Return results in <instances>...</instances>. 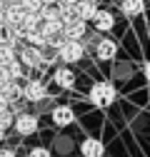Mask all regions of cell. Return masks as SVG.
I'll use <instances>...</instances> for the list:
<instances>
[{
	"label": "cell",
	"mask_w": 150,
	"mask_h": 157,
	"mask_svg": "<svg viewBox=\"0 0 150 157\" xmlns=\"http://www.w3.org/2000/svg\"><path fill=\"white\" fill-rule=\"evenodd\" d=\"M115 97H118V92H115V87H112L110 82H95L90 87V102L95 105V107H110L112 102H115Z\"/></svg>",
	"instance_id": "6da1fadb"
},
{
	"label": "cell",
	"mask_w": 150,
	"mask_h": 157,
	"mask_svg": "<svg viewBox=\"0 0 150 157\" xmlns=\"http://www.w3.org/2000/svg\"><path fill=\"white\" fill-rule=\"evenodd\" d=\"M85 55V48H83V40H65L58 50V57L65 63V65H73V63H78L80 57Z\"/></svg>",
	"instance_id": "7a4b0ae2"
},
{
	"label": "cell",
	"mask_w": 150,
	"mask_h": 157,
	"mask_svg": "<svg viewBox=\"0 0 150 157\" xmlns=\"http://www.w3.org/2000/svg\"><path fill=\"white\" fill-rule=\"evenodd\" d=\"M18 60H20L25 67H40L43 65V50L38 45H23L20 52H18Z\"/></svg>",
	"instance_id": "3957f363"
},
{
	"label": "cell",
	"mask_w": 150,
	"mask_h": 157,
	"mask_svg": "<svg viewBox=\"0 0 150 157\" xmlns=\"http://www.w3.org/2000/svg\"><path fill=\"white\" fill-rule=\"evenodd\" d=\"M15 130H18V135H35L38 132V115H33V112H20L15 117Z\"/></svg>",
	"instance_id": "277c9868"
},
{
	"label": "cell",
	"mask_w": 150,
	"mask_h": 157,
	"mask_svg": "<svg viewBox=\"0 0 150 157\" xmlns=\"http://www.w3.org/2000/svg\"><path fill=\"white\" fill-rule=\"evenodd\" d=\"M45 85L40 82V80H28L25 82V87H23V97L28 102H43L45 100Z\"/></svg>",
	"instance_id": "5b68a950"
},
{
	"label": "cell",
	"mask_w": 150,
	"mask_h": 157,
	"mask_svg": "<svg viewBox=\"0 0 150 157\" xmlns=\"http://www.w3.org/2000/svg\"><path fill=\"white\" fill-rule=\"evenodd\" d=\"M50 115H53V122L58 125V127H68V125L75 122V112H73V107H68V105H55V107L50 110Z\"/></svg>",
	"instance_id": "8992f818"
},
{
	"label": "cell",
	"mask_w": 150,
	"mask_h": 157,
	"mask_svg": "<svg viewBox=\"0 0 150 157\" xmlns=\"http://www.w3.org/2000/svg\"><path fill=\"white\" fill-rule=\"evenodd\" d=\"M23 17H25V8L20 3H8L5 5V25L8 28L23 25Z\"/></svg>",
	"instance_id": "52a82bcc"
},
{
	"label": "cell",
	"mask_w": 150,
	"mask_h": 157,
	"mask_svg": "<svg viewBox=\"0 0 150 157\" xmlns=\"http://www.w3.org/2000/svg\"><path fill=\"white\" fill-rule=\"evenodd\" d=\"M80 152H83V157H103L105 147H103V142L98 137H85L80 142Z\"/></svg>",
	"instance_id": "ba28073f"
},
{
	"label": "cell",
	"mask_w": 150,
	"mask_h": 157,
	"mask_svg": "<svg viewBox=\"0 0 150 157\" xmlns=\"http://www.w3.org/2000/svg\"><path fill=\"white\" fill-rule=\"evenodd\" d=\"M63 35L68 37V40H83V37L88 35V28H85V20H73V23H65V30Z\"/></svg>",
	"instance_id": "9c48e42d"
},
{
	"label": "cell",
	"mask_w": 150,
	"mask_h": 157,
	"mask_svg": "<svg viewBox=\"0 0 150 157\" xmlns=\"http://www.w3.org/2000/svg\"><path fill=\"white\" fill-rule=\"evenodd\" d=\"M93 25H95V30L105 33V30H110L112 25H115V17H112L110 10H95V15H93Z\"/></svg>",
	"instance_id": "30bf717a"
},
{
	"label": "cell",
	"mask_w": 150,
	"mask_h": 157,
	"mask_svg": "<svg viewBox=\"0 0 150 157\" xmlns=\"http://www.w3.org/2000/svg\"><path fill=\"white\" fill-rule=\"evenodd\" d=\"M0 92H3V95L8 97V102L13 105L15 100H20V97H23V85L18 82V80H8V82L0 85Z\"/></svg>",
	"instance_id": "8fae6325"
},
{
	"label": "cell",
	"mask_w": 150,
	"mask_h": 157,
	"mask_svg": "<svg viewBox=\"0 0 150 157\" xmlns=\"http://www.w3.org/2000/svg\"><path fill=\"white\" fill-rule=\"evenodd\" d=\"M115 52H118V45L112 43V40H98V45H95V55L100 57V60H112L115 57Z\"/></svg>",
	"instance_id": "7c38bea8"
},
{
	"label": "cell",
	"mask_w": 150,
	"mask_h": 157,
	"mask_svg": "<svg viewBox=\"0 0 150 157\" xmlns=\"http://www.w3.org/2000/svg\"><path fill=\"white\" fill-rule=\"evenodd\" d=\"M75 15L80 17V20H93V15H95V3H93V0H78V3H75Z\"/></svg>",
	"instance_id": "4fadbf2b"
},
{
	"label": "cell",
	"mask_w": 150,
	"mask_h": 157,
	"mask_svg": "<svg viewBox=\"0 0 150 157\" xmlns=\"http://www.w3.org/2000/svg\"><path fill=\"white\" fill-rule=\"evenodd\" d=\"M55 85L58 87H73L75 85V72L70 70V67H58L55 70Z\"/></svg>",
	"instance_id": "5bb4252c"
},
{
	"label": "cell",
	"mask_w": 150,
	"mask_h": 157,
	"mask_svg": "<svg viewBox=\"0 0 150 157\" xmlns=\"http://www.w3.org/2000/svg\"><path fill=\"white\" fill-rule=\"evenodd\" d=\"M120 10L128 17H138L145 10V0H120Z\"/></svg>",
	"instance_id": "9a60e30c"
},
{
	"label": "cell",
	"mask_w": 150,
	"mask_h": 157,
	"mask_svg": "<svg viewBox=\"0 0 150 157\" xmlns=\"http://www.w3.org/2000/svg\"><path fill=\"white\" fill-rule=\"evenodd\" d=\"M25 40H28L30 45L45 48V45H48V35L43 33V28H35V30H25Z\"/></svg>",
	"instance_id": "2e32d148"
},
{
	"label": "cell",
	"mask_w": 150,
	"mask_h": 157,
	"mask_svg": "<svg viewBox=\"0 0 150 157\" xmlns=\"http://www.w3.org/2000/svg\"><path fill=\"white\" fill-rule=\"evenodd\" d=\"M43 33L50 37V35H63V30H65V23L63 20H43Z\"/></svg>",
	"instance_id": "e0dca14e"
},
{
	"label": "cell",
	"mask_w": 150,
	"mask_h": 157,
	"mask_svg": "<svg viewBox=\"0 0 150 157\" xmlns=\"http://www.w3.org/2000/svg\"><path fill=\"white\" fill-rule=\"evenodd\" d=\"M40 25H43V15H40V13H28V10H25L23 28H25V30H35V28H40Z\"/></svg>",
	"instance_id": "ac0fdd59"
},
{
	"label": "cell",
	"mask_w": 150,
	"mask_h": 157,
	"mask_svg": "<svg viewBox=\"0 0 150 157\" xmlns=\"http://www.w3.org/2000/svg\"><path fill=\"white\" fill-rule=\"evenodd\" d=\"M5 67H8V72H10V77H13V80H20V77H23V67H25V65L15 57V60L5 63Z\"/></svg>",
	"instance_id": "d6986e66"
},
{
	"label": "cell",
	"mask_w": 150,
	"mask_h": 157,
	"mask_svg": "<svg viewBox=\"0 0 150 157\" xmlns=\"http://www.w3.org/2000/svg\"><path fill=\"white\" fill-rule=\"evenodd\" d=\"M10 60H15V48L10 45V43H0V63H10Z\"/></svg>",
	"instance_id": "ffe728a7"
},
{
	"label": "cell",
	"mask_w": 150,
	"mask_h": 157,
	"mask_svg": "<svg viewBox=\"0 0 150 157\" xmlns=\"http://www.w3.org/2000/svg\"><path fill=\"white\" fill-rule=\"evenodd\" d=\"M112 75H115L118 80H128V77H133V65L120 63V65H115V67H112Z\"/></svg>",
	"instance_id": "44dd1931"
},
{
	"label": "cell",
	"mask_w": 150,
	"mask_h": 157,
	"mask_svg": "<svg viewBox=\"0 0 150 157\" xmlns=\"http://www.w3.org/2000/svg\"><path fill=\"white\" fill-rule=\"evenodd\" d=\"M15 122V117H13V112L5 107V110H0V130H5L8 132V127Z\"/></svg>",
	"instance_id": "7402d4cb"
},
{
	"label": "cell",
	"mask_w": 150,
	"mask_h": 157,
	"mask_svg": "<svg viewBox=\"0 0 150 157\" xmlns=\"http://www.w3.org/2000/svg\"><path fill=\"white\" fill-rule=\"evenodd\" d=\"M20 5L28 10V13H40V8L45 5L43 0H20Z\"/></svg>",
	"instance_id": "603a6c76"
},
{
	"label": "cell",
	"mask_w": 150,
	"mask_h": 157,
	"mask_svg": "<svg viewBox=\"0 0 150 157\" xmlns=\"http://www.w3.org/2000/svg\"><path fill=\"white\" fill-rule=\"evenodd\" d=\"M28 157H53V152H50L48 147H33Z\"/></svg>",
	"instance_id": "cb8c5ba5"
},
{
	"label": "cell",
	"mask_w": 150,
	"mask_h": 157,
	"mask_svg": "<svg viewBox=\"0 0 150 157\" xmlns=\"http://www.w3.org/2000/svg\"><path fill=\"white\" fill-rule=\"evenodd\" d=\"M8 80H13V77H10V72H8V67H5L3 63H0V85H3V82H8Z\"/></svg>",
	"instance_id": "d4e9b609"
},
{
	"label": "cell",
	"mask_w": 150,
	"mask_h": 157,
	"mask_svg": "<svg viewBox=\"0 0 150 157\" xmlns=\"http://www.w3.org/2000/svg\"><path fill=\"white\" fill-rule=\"evenodd\" d=\"M0 157H15V150H10V147H0Z\"/></svg>",
	"instance_id": "484cf974"
},
{
	"label": "cell",
	"mask_w": 150,
	"mask_h": 157,
	"mask_svg": "<svg viewBox=\"0 0 150 157\" xmlns=\"http://www.w3.org/2000/svg\"><path fill=\"white\" fill-rule=\"evenodd\" d=\"M5 107H10V102H8V97L0 92V110H5Z\"/></svg>",
	"instance_id": "4316f807"
},
{
	"label": "cell",
	"mask_w": 150,
	"mask_h": 157,
	"mask_svg": "<svg viewBox=\"0 0 150 157\" xmlns=\"http://www.w3.org/2000/svg\"><path fill=\"white\" fill-rule=\"evenodd\" d=\"M145 80H148V82H150V63H148V65H145Z\"/></svg>",
	"instance_id": "83f0119b"
},
{
	"label": "cell",
	"mask_w": 150,
	"mask_h": 157,
	"mask_svg": "<svg viewBox=\"0 0 150 157\" xmlns=\"http://www.w3.org/2000/svg\"><path fill=\"white\" fill-rule=\"evenodd\" d=\"M5 140V130H0V142H3Z\"/></svg>",
	"instance_id": "f1b7e54d"
},
{
	"label": "cell",
	"mask_w": 150,
	"mask_h": 157,
	"mask_svg": "<svg viewBox=\"0 0 150 157\" xmlns=\"http://www.w3.org/2000/svg\"><path fill=\"white\" fill-rule=\"evenodd\" d=\"M43 3H45V5H53V3H58V0H43Z\"/></svg>",
	"instance_id": "f546056e"
},
{
	"label": "cell",
	"mask_w": 150,
	"mask_h": 157,
	"mask_svg": "<svg viewBox=\"0 0 150 157\" xmlns=\"http://www.w3.org/2000/svg\"><path fill=\"white\" fill-rule=\"evenodd\" d=\"M8 3H20V0H8Z\"/></svg>",
	"instance_id": "4dcf8cb0"
},
{
	"label": "cell",
	"mask_w": 150,
	"mask_h": 157,
	"mask_svg": "<svg viewBox=\"0 0 150 157\" xmlns=\"http://www.w3.org/2000/svg\"><path fill=\"white\" fill-rule=\"evenodd\" d=\"M93 3H98V0H93Z\"/></svg>",
	"instance_id": "1f68e13d"
},
{
	"label": "cell",
	"mask_w": 150,
	"mask_h": 157,
	"mask_svg": "<svg viewBox=\"0 0 150 157\" xmlns=\"http://www.w3.org/2000/svg\"><path fill=\"white\" fill-rule=\"evenodd\" d=\"M75 3H78V0H75Z\"/></svg>",
	"instance_id": "d6a6232c"
}]
</instances>
